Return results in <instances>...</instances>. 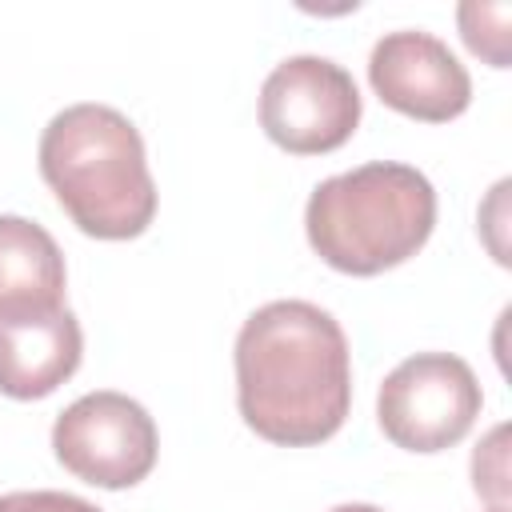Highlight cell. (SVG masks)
<instances>
[{"instance_id": "13", "label": "cell", "mask_w": 512, "mask_h": 512, "mask_svg": "<svg viewBox=\"0 0 512 512\" xmlns=\"http://www.w3.org/2000/svg\"><path fill=\"white\" fill-rule=\"evenodd\" d=\"M328 512H384V508H376V504H360V500H352V504H336V508H328Z\"/></svg>"}, {"instance_id": "2", "label": "cell", "mask_w": 512, "mask_h": 512, "mask_svg": "<svg viewBox=\"0 0 512 512\" xmlns=\"http://www.w3.org/2000/svg\"><path fill=\"white\" fill-rule=\"evenodd\" d=\"M40 176L68 220L96 240H132L156 216L140 128L112 104H68L40 132Z\"/></svg>"}, {"instance_id": "5", "label": "cell", "mask_w": 512, "mask_h": 512, "mask_svg": "<svg viewBox=\"0 0 512 512\" xmlns=\"http://www.w3.org/2000/svg\"><path fill=\"white\" fill-rule=\"evenodd\" d=\"M360 124V88L328 56L300 52L280 60L260 84V128L292 156L340 148Z\"/></svg>"}, {"instance_id": "14", "label": "cell", "mask_w": 512, "mask_h": 512, "mask_svg": "<svg viewBox=\"0 0 512 512\" xmlns=\"http://www.w3.org/2000/svg\"><path fill=\"white\" fill-rule=\"evenodd\" d=\"M488 512H508V508H488Z\"/></svg>"}, {"instance_id": "7", "label": "cell", "mask_w": 512, "mask_h": 512, "mask_svg": "<svg viewBox=\"0 0 512 512\" xmlns=\"http://www.w3.org/2000/svg\"><path fill=\"white\" fill-rule=\"evenodd\" d=\"M368 84L388 108L428 124L460 116L472 100L468 68L440 36L424 28L384 32L368 56Z\"/></svg>"}, {"instance_id": "4", "label": "cell", "mask_w": 512, "mask_h": 512, "mask_svg": "<svg viewBox=\"0 0 512 512\" xmlns=\"http://www.w3.org/2000/svg\"><path fill=\"white\" fill-rule=\"evenodd\" d=\"M484 392L468 360L452 352H416L400 360L376 396L380 432L404 452H444L468 436Z\"/></svg>"}, {"instance_id": "3", "label": "cell", "mask_w": 512, "mask_h": 512, "mask_svg": "<svg viewBox=\"0 0 512 512\" xmlns=\"http://www.w3.org/2000/svg\"><path fill=\"white\" fill-rule=\"evenodd\" d=\"M436 228L432 180L400 160H372L320 180L304 208L312 252L348 276H376L416 256Z\"/></svg>"}, {"instance_id": "12", "label": "cell", "mask_w": 512, "mask_h": 512, "mask_svg": "<svg viewBox=\"0 0 512 512\" xmlns=\"http://www.w3.org/2000/svg\"><path fill=\"white\" fill-rule=\"evenodd\" d=\"M0 512H104L72 492H52V488H32V492H4Z\"/></svg>"}, {"instance_id": "6", "label": "cell", "mask_w": 512, "mask_h": 512, "mask_svg": "<svg viewBox=\"0 0 512 512\" xmlns=\"http://www.w3.org/2000/svg\"><path fill=\"white\" fill-rule=\"evenodd\" d=\"M52 452L76 480L120 492L152 472L160 436H156V420L140 400L100 388V392H84L56 416Z\"/></svg>"}, {"instance_id": "11", "label": "cell", "mask_w": 512, "mask_h": 512, "mask_svg": "<svg viewBox=\"0 0 512 512\" xmlns=\"http://www.w3.org/2000/svg\"><path fill=\"white\" fill-rule=\"evenodd\" d=\"M508 428L496 424L472 452V484L492 508H508Z\"/></svg>"}, {"instance_id": "10", "label": "cell", "mask_w": 512, "mask_h": 512, "mask_svg": "<svg viewBox=\"0 0 512 512\" xmlns=\"http://www.w3.org/2000/svg\"><path fill=\"white\" fill-rule=\"evenodd\" d=\"M456 20H460V36L464 44L488 60L492 68H508V20H512V8L500 0V4H488V0H464L456 8Z\"/></svg>"}, {"instance_id": "8", "label": "cell", "mask_w": 512, "mask_h": 512, "mask_svg": "<svg viewBox=\"0 0 512 512\" xmlns=\"http://www.w3.org/2000/svg\"><path fill=\"white\" fill-rule=\"evenodd\" d=\"M84 356V332L72 308L0 316V392L40 400L56 392Z\"/></svg>"}, {"instance_id": "9", "label": "cell", "mask_w": 512, "mask_h": 512, "mask_svg": "<svg viewBox=\"0 0 512 512\" xmlns=\"http://www.w3.org/2000/svg\"><path fill=\"white\" fill-rule=\"evenodd\" d=\"M64 252L28 216H0V316L64 308Z\"/></svg>"}, {"instance_id": "1", "label": "cell", "mask_w": 512, "mask_h": 512, "mask_svg": "<svg viewBox=\"0 0 512 512\" xmlns=\"http://www.w3.org/2000/svg\"><path fill=\"white\" fill-rule=\"evenodd\" d=\"M236 404L256 436L284 448L336 436L352 404V360L336 316L308 300L256 308L236 336Z\"/></svg>"}]
</instances>
